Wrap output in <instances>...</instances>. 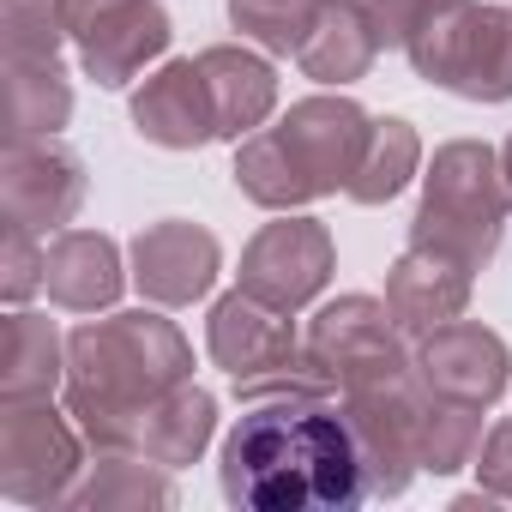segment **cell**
<instances>
[{
  "label": "cell",
  "mask_w": 512,
  "mask_h": 512,
  "mask_svg": "<svg viewBox=\"0 0 512 512\" xmlns=\"http://www.w3.org/2000/svg\"><path fill=\"white\" fill-rule=\"evenodd\" d=\"M332 266H338V247H332V229L320 217H296V211H278V223H266L241 247V272L235 284L247 296H260L266 308L278 314H302L326 284H332Z\"/></svg>",
  "instance_id": "cell-11"
},
{
  "label": "cell",
  "mask_w": 512,
  "mask_h": 512,
  "mask_svg": "<svg viewBox=\"0 0 512 512\" xmlns=\"http://www.w3.org/2000/svg\"><path fill=\"white\" fill-rule=\"evenodd\" d=\"M428 386L422 374H398V380H380V386H362V392H338L344 416H350V434H356V452H362V482H368V500H398L416 470H422V416H428Z\"/></svg>",
  "instance_id": "cell-8"
},
{
  "label": "cell",
  "mask_w": 512,
  "mask_h": 512,
  "mask_svg": "<svg viewBox=\"0 0 512 512\" xmlns=\"http://www.w3.org/2000/svg\"><path fill=\"white\" fill-rule=\"evenodd\" d=\"M404 55L416 79L464 103H506L512 97V7L422 0L404 31Z\"/></svg>",
  "instance_id": "cell-5"
},
{
  "label": "cell",
  "mask_w": 512,
  "mask_h": 512,
  "mask_svg": "<svg viewBox=\"0 0 512 512\" xmlns=\"http://www.w3.org/2000/svg\"><path fill=\"white\" fill-rule=\"evenodd\" d=\"M55 13L79 49V67L103 91H121L127 79H139L175 37L163 0H55Z\"/></svg>",
  "instance_id": "cell-10"
},
{
  "label": "cell",
  "mask_w": 512,
  "mask_h": 512,
  "mask_svg": "<svg viewBox=\"0 0 512 512\" xmlns=\"http://www.w3.org/2000/svg\"><path fill=\"white\" fill-rule=\"evenodd\" d=\"M133 272H121V247L103 229H61L49 241V266H43V290L55 308L67 314H97L115 308Z\"/></svg>",
  "instance_id": "cell-17"
},
{
  "label": "cell",
  "mask_w": 512,
  "mask_h": 512,
  "mask_svg": "<svg viewBox=\"0 0 512 512\" xmlns=\"http://www.w3.org/2000/svg\"><path fill=\"white\" fill-rule=\"evenodd\" d=\"M416 374L434 398L488 410L512 386V350L500 332H488L476 320H446V326L416 338Z\"/></svg>",
  "instance_id": "cell-13"
},
{
  "label": "cell",
  "mask_w": 512,
  "mask_h": 512,
  "mask_svg": "<svg viewBox=\"0 0 512 512\" xmlns=\"http://www.w3.org/2000/svg\"><path fill=\"white\" fill-rule=\"evenodd\" d=\"M73 121L61 61H7V139H55Z\"/></svg>",
  "instance_id": "cell-23"
},
{
  "label": "cell",
  "mask_w": 512,
  "mask_h": 512,
  "mask_svg": "<svg viewBox=\"0 0 512 512\" xmlns=\"http://www.w3.org/2000/svg\"><path fill=\"white\" fill-rule=\"evenodd\" d=\"M374 139V115L350 97H302L278 127L235 145V187L266 211H302L326 193H350Z\"/></svg>",
  "instance_id": "cell-3"
},
{
  "label": "cell",
  "mask_w": 512,
  "mask_h": 512,
  "mask_svg": "<svg viewBox=\"0 0 512 512\" xmlns=\"http://www.w3.org/2000/svg\"><path fill=\"white\" fill-rule=\"evenodd\" d=\"M320 13L326 0H229V25L247 43H260L266 55H302Z\"/></svg>",
  "instance_id": "cell-25"
},
{
  "label": "cell",
  "mask_w": 512,
  "mask_h": 512,
  "mask_svg": "<svg viewBox=\"0 0 512 512\" xmlns=\"http://www.w3.org/2000/svg\"><path fill=\"white\" fill-rule=\"evenodd\" d=\"M500 163H506V181H512V139L500 145Z\"/></svg>",
  "instance_id": "cell-31"
},
{
  "label": "cell",
  "mask_w": 512,
  "mask_h": 512,
  "mask_svg": "<svg viewBox=\"0 0 512 512\" xmlns=\"http://www.w3.org/2000/svg\"><path fill=\"white\" fill-rule=\"evenodd\" d=\"M199 73L211 85V109H217V139L241 145L247 133H260L278 109V73L266 55H253L241 43H211L199 55Z\"/></svg>",
  "instance_id": "cell-18"
},
{
  "label": "cell",
  "mask_w": 512,
  "mask_h": 512,
  "mask_svg": "<svg viewBox=\"0 0 512 512\" xmlns=\"http://www.w3.org/2000/svg\"><path fill=\"white\" fill-rule=\"evenodd\" d=\"M476 446H482V410L452 404V398H428V416H422V470L452 476V470L476 464Z\"/></svg>",
  "instance_id": "cell-26"
},
{
  "label": "cell",
  "mask_w": 512,
  "mask_h": 512,
  "mask_svg": "<svg viewBox=\"0 0 512 512\" xmlns=\"http://www.w3.org/2000/svg\"><path fill=\"white\" fill-rule=\"evenodd\" d=\"M211 434H217V398L187 380V386H175L169 398H157L145 416H133V428L121 434L115 452H139V458H151V464L181 470V464H193V458L211 446Z\"/></svg>",
  "instance_id": "cell-19"
},
{
  "label": "cell",
  "mask_w": 512,
  "mask_h": 512,
  "mask_svg": "<svg viewBox=\"0 0 512 512\" xmlns=\"http://www.w3.org/2000/svg\"><path fill=\"white\" fill-rule=\"evenodd\" d=\"M133 284L145 302L157 308H193L211 296L217 272H223V247L205 223H187V217H163V223H145L133 235Z\"/></svg>",
  "instance_id": "cell-14"
},
{
  "label": "cell",
  "mask_w": 512,
  "mask_h": 512,
  "mask_svg": "<svg viewBox=\"0 0 512 512\" xmlns=\"http://www.w3.org/2000/svg\"><path fill=\"white\" fill-rule=\"evenodd\" d=\"M67 416L49 398L43 404H0V494L7 500L67 506L73 482L85 476V446H79L85 428Z\"/></svg>",
  "instance_id": "cell-9"
},
{
  "label": "cell",
  "mask_w": 512,
  "mask_h": 512,
  "mask_svg": "<svg viewBox=\"0 0 512 512\" xmlns=\"http://www.w3.org/2000/svg\"><path fill=\"white\" fill-rule=\"evenodd\" d=\"M205 350L229 374L241 404H266V398H296V392H332V380L308 362L302 332L290 314L266 308L260 296H247L241 284L211 302L205 320Z\"/></svg>",
  "instance_id": "cell-6"
},
{
  "label": "cell",
  "mask_w": 512,
  "mask_h": 512,
  "mask_svg": "<svg viewBox=\"0 0 512 512\" xmlns=\"http://www.w3.org/2000/svg\"><path fill=\"white\" fill-rule=\"evenodd\" d=\"M422 169V139L404 115H374V139H368V157L350 181V199L356 205H392Z\"/></svg>",
  "instance_id": "cell-24"
},
{
  "label": "cell",
  "mask_w": 512,
  "mask_h": 512,
  "mask_svg": "<svg viewBox=\"0 0 512 512\" xmlns=\"http://www.w3.org/2000/svg\"><path fill=\"white\" fill-rule=\"evenodd\" d=\"M43 266H49V241L43 235H25V229H7V260H0V296L13 308H25L37 290H43Z\"/></svg>",
  "instance_id": "cell-28"
},
{
  "label": "cell",
  "mask_w": 512,
  "mask_h": 512,
  "mask_svg": "<svg viewBox=\"0 0 512 512\" xmlns=\"http://www.w3.org/2000/svg\"><path fill=\"white\" fill-rule=\"evenodd\" d=\"M67 386V344L49 314L13 308L0 326V404H43Z\"/></svg>",
  "instance_id": "cell-20"
},
{
  "label": "cell",
  "mask_w": 512,
  "mask_h": 512,
  "mask_svg": "<svg viewBox=\"0 0 512 512\" xmlns=\"http://www.w3.org/2000/svg\"><path fill=\"white\" fill-rule=\"evenodd\" d=\"M404 338L410 332L392 320L386 302H374V296H338V302H326L308 320L302 350L332 380V392H362V386H380V380H398V374L416 368V350Z\"/></svg>",
  "instance_id": "cell-7"
},
{
  "label": "cell",
  "mask_w": 512,
  "mask_h": 512,
  "mask_svg": "<svg viewBox=\"0 0 512 512\" xmlns=\"http://www.w3.org/2000/svg\"><path fill=\"white\" fill-rule=\"evenodd\" d=\"M193 380V350L175 320L163 314H109L85 320L67 338V410L97 452H115L133 416Z\"/></svg>",
  "instance_id": "cell-2"
},
{
  "label": "cell",
  "mask_w": 512,
  "mask_h": 512,
  "mask_svg": "<svg viewBox=\"0 0 512 512\" xmlns=\"http://www.w3.org/2000/svg\"><path fill=\"white\" fill-rule=\"evenodd\" d=\"M470 284H476V266H464L458 253H440V247H416L410 241L398 260H392V272H386V308H392V320L410 338H422V332H434L446 320H464Z\"/></svg>",
  "instance_id": "cell-15"
},
{
  "label": "cell",
  "mask_w": 512,
  "mask_h": 512,
  "mask_svg": "<svg viewBox=\"0 0 512 512\" xmlns=\"http://www.w3.org/2000/svg\"><path fill=\"white\" fill-rule=\"evenodd\" d=\"M476 476H482V488H488L494 500H512V416L482 434V446H476Z\"/></svg>",
  "instance_id": "cell-29"
},
{
  "label": "cell",
  "mask_w": 512,
  "mask_h": 512,
  "mask_svg": "<svg viewBox=\"0 0 512 512\" xmlns=\"http://www.w3.org/2000/svg\"><path fill=\"white\" fill-rule=\"evenodd\" d=\"M217 482L223 500L247 512H350L368 500L362 452L332 392L247 404L223 440Z\"/></svg>",
  "instance_id": "cell-1"
},
{
  "label": "cell",
  "mask_w": 512,
  "mask_h": 512,
  "mask_svg": "<svg viewBox=\"0 0 512 512\" xmlns=\"http://www.w3.org/2000/svg\"><path fill=\"white\" fill-rule=\"evenodd\" d=\"M67 506H79V512L175 506V482H169V464H151L139 452H97V464H85V476L73 482Z\"/></svg>",
  "instance_id": "cell-22"
},
{
  "label": "cell",
  "mask_w": 512,
  "mask_h": 512,
  "mask_svg": "<svg viewBox=\"0 0 512 512\" xmlns=\"http://www.w3.org/2000/svg\"><path fill=\"white\" fill-rule=\"evenodd\" d=\"M0 43H7V61H61L67 25L55 13V0H7Z\"/></svg>",
  "instance_id": "cell-27"
},
{
  "label": "cell",
  "mask_w": 512,
  "mask_h": 512,
  "mask_svg": "<svg viewBox=\"0 0 512 512\" xmlns=\"http://www.w3.org/2000/svg\"><path fill=\"white\" fill-rule=\"evenodd\" d=\"M133 127H139V139H151L163 151H199L217 139V109H211V85L199 73V55L157 67L133 91Z\"/></svg>",
  "instance_id": "cell-16"
},
{
  "label": "cell",
  "mask_w": 512,
  "mask_h": 512,
  "mask_svg": "<svg viewBox=\"0 0 512 512\" xmlns=\"http://www.w3.org/2000/svg\"><path fill=\"white\" fill-rule=\"evenodd\" d=\"M0 199H7V229H25V235L49 241L85 205V157L61 139H7Z\"/></svg>",
  "instance_id": "cell-12"
},
{
  "label": "cell",
  "mask_w": 512,
  "mask_h": 512,
  "mask_svg": "<svg viewBox=\"0 0 512 512\" xmlns=\"http://www.w3.org/2000/svg\"><path fill=\"white\" fill-rule=\"evenodd\" d=\"M506 211H512V181L500 151L482 139H446L422 169V205L410 217V241L458 253L464 266L482 272L500 247Z\"/></svg>",
  "instance_id": "cell-4"
},
{
  "label": "cell",
  "mask_w": 512,
  "mask_h": 512,
  "mask_svg": "<svg viewBox=\"0 0 512 512\" xmlns=\"http://www.w3.org/2000/svg\"><path fill=\"white\" fill-rule=\"evenodd\" d=\"M356 7L374 19V31H380L386 49H404V31H410V19H416L422 0H356Z\"/></svg>",
  "instance_id": "cell-30"
},
{
  "label": "cell",
  "mask_w": 512,
  "mask_h": 512,
  "mask_svg": "<svg viewBox=\"0 0 512 512\" xmlns=\"http://www.w3.org/2000/svg\"><path fill=\"white\" fill-rule=\"evenodd\" d=\"M380 31H374V19L356 7V0H326V13H320V25L308 31V43H302V73L314 79V85H356V79H368V67L380 61Z\"/></svg>",
  "instance_id": "cell-21"
}]
</instances>
